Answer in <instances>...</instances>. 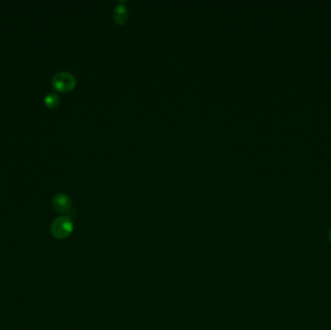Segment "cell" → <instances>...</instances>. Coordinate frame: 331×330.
Instances as JSON below:
<instances>
[{
  "label": "cell",
  "instance_id": "obj_4",
  "mask_svg": "<svg viewBox=\"0 0 331 330\" xmlns=\"http://www.w3.org/2000/svg\"><path fill=\"white\" fill-rule=\"evenodd\" d=\"M113 16H114L115 21L117 24H119V25L125 24L126 21L128 20V10H127V8L124 5H122L121 3H118V5L114 10Z\"/></svg>",
  "mask_w": 331,
  "mask_h": 330
},
{
  "label": "cell",
  "instance_id": "obj_5",
  "mask_svg": "<svg viewBox=\"0 0 331 330\" xmlns=\"http://www.w3.org/2000/svg\"><path fill=\"white\" fill-rule=\"evenodd\" d=\"M44 103L50 110H54L60 105V98L56 93L50 92L44 98Z\"/></svg>",
  "mask_w": 331,
  "mask_h": 330
},
{
  "label": "cell",
  "instance_id": "obj_3",
  "mask_svg": "<svg viewBox=\"0 0 331 330\" xmlns=\"http://www.w3.org/2000/svg\"><path fill=\"white\" fill-rule=\"evenodd\" d=\"M72 200L65 194H56L52 198V207L61 214H67L72 210Z\"/></svg>",
  "mask_w": 331,
  "mask_h": 330
},
{
  "label": "cell",
  "instance_id": "obj_2",
  "mask_svg": "<svg viewBox=\"0 0 331 330\" xmlns=\"http://www.w3.org/2000/svg\"><path fill=\"white\" fill-rule=\"evenodd\" d=\"M76 85L77 80L75 76L68 72H58L51 79V86L61 93L72 91Z\"/></svg>",
  "mask_w": 331,
  "mask_h": 330
},
{
  "label": "cell",
  "instance_id": "obj_1",
  "mask_svg": "<svg viewBox=\"0 0 331 330\" xmlns=\"http://www.w3.org/2000/svg\"><path fill=\"white\" fill-rule=\"evenodd\" d=\"M50 230L53 237L57 239H64L73 232L74 224L70 217L60 216L51 223Z\"/></svg>",
  "mask_w": 331,
  "mask_h": 330
},
{
  "label": "cell",
  "instance_id": "obj_6",
  "mask_svg": "<svg viewBox=\"0 0 331 330\" xmlns=\"http://www.w3.org/2000/svg\"><path fill=\"white\" fill-rule=\"evenodd\" d=\"M330 235H331V234H330Z\"/></svg>",
  "mask_w": 331,
  "mask_h": 330
}]
</instances>
